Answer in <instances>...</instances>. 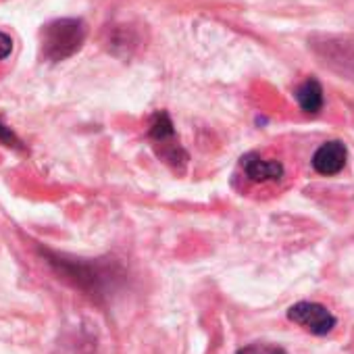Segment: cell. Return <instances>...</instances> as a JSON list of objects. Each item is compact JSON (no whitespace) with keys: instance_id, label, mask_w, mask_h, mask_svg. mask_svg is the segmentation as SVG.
<instances>
[{"instance_id":"cell-1","label":"cell","mask_w":354,"mask_h":354,"mask_svg":"<svg viewBox=\"0 0 354 354\" xmlns=\"http://www.w3.org/2000/svg\"><path fill=\"white\" fill-rule=\"evenodd\" d=\"M86 40L82 19H57L42 30V53L48 61H65L73 57Z\"/></svg>"},{"instance_id":"cell-2","label":"cell","mask_w":354,"mask_h":354,"mask_svg":"<svg viewBox=\"0 0 354 354\" xmlns=\"http://www.w3.org/2000/svg\"><path fill=\"white\" fill-rule=\"evenodd\" d=\"M288 319L313 335H327L335 327V317L317 302H298L288 310Z\"/></svg>"},{"instance_id":"cell-3","label":"cell","mask_w":354,"mask_h":354,"mask_svg":"<svg viewBox=\"0 0 354 354\" xmlns=\"http://www.w3.org/2000/svg\"><path fill=\"white\" fill-rule=\"evenodd\" d=\"M150 138H152L156 144L162 146L160 154H162L169 162L177 165V162H186V160H188V156H186V152L182 150V146H180V144H175V129H173V123H171V119H169L167 113H156V115L152 117V123H150Z\"/></svg>"},{"instance_id":"cell-4","label":"cell","mask_w":354,"mask_h":354,"mask_svg":"<svg viewBox=\"0 0 354 354\" xmlns=\"http://www.w3.org/2000/svg\"><path fill=\"white\" fill-rule=\"evenodd\" d=\"M346 165V146L337 140L325 142L313 156V169L321 175H337Z\"/></svg>"},{"instance_id":"cell-5","label":"cell","mask_w":354,"mask_h":354,"mask_svg":"<svg viewBox=\"0 0 354 354\" xmlns=\"http://www.w3.org/2000/svg\"><path fill=\"white\" fill-rule=\"evenodd\" d=\"M242 167L252 182H277L283 177V165L279 160H267L259 154H246Z\"/></svg>"},{"instance_id":"cell-6","label":"cell","mask_w":354,"mask_h":354,"mask_svg":"<svg viewBox=\"0 0 354 354\" xmlns=\"http://www.w3.org/2000/svg\"><path fill=\"white\" fill-rule=\"evenodd\" d=\"M296 102L308 115L319 113L321 106H323V88H321V84L317 80H306L304 84H300L296 88Z\"/></svg>"},{"instance_id":"cell-7","label":"cell","mask_w":354,"mask_h":354,"mask_svg":"<svg viewBox=\"0 0 354 354\" xmlns=\"http://www.w3.org/2000/svg\"><path fill=\"white\" fill-rule=\"evenodd\" d=\"M238 354H286V350L273 344H250L238 350Z\"/></svg>"},{"instance_id":"cell-8","label":"cell","mask_w":354,"mask_h":354,"mask_svg":"<svg viewBox=\"0 0 354 354\" xmlns=\"http://www.w3.org/2000/svg\"><path fill=\"white\" fill-rule=\"evenodd\" d=\"M0 142H5L7 146H19V144H21V142L17 140V136H15L9 127L3 125V121H0Z\"/></svg>"},{"instance_id":"cell-9","label":"cell","mask_w":354,"mask_h":354,"mask_svg":"<svg viewBox=\"0 0 354 354\" xmlns=\"http://www.w3.org/2000/svg\"><path fill=\"white\" fill-rule=\"evenodd\" d=\"M11 50H13V40H11V36H7V34L0 32V61L7 59V57L11 55Z\"/></svg>"}]
</instances>
